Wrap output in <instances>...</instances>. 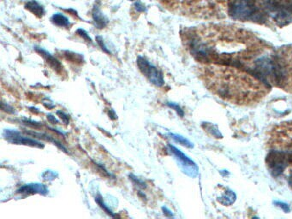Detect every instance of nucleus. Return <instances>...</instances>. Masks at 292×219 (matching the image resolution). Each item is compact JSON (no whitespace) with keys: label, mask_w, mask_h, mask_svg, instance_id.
Wrapping results in <instances>:
<instances>
[{"label":"nucleus","mask_w":292,"mask_h":219,"mask_svg":"<svg viewBox=\"0 0 292 219\" xmlns=\"http://www.w3.org/2000/svg\"><path fill=\"white\" fill-rule=\"evenodd\" d=\"M35 50L38 52L39 54L45 58L46 63H47V64H48L54 70H56L57 72L61 71V70H62V65L60 64V62H59L57 58H54L51 53H49L48 51H45L44 49L40 47H35Z\"/></svg>","instance_id":"6e6552de"},{"label":"nucleus","mask_w":292,"mask_h":219,"mask_svg":"<svg viewBox=\"0 0 292 219\" xmlns=\"http://www.w3.org/2000/svg\"><path fill=\"white\" fill-rule=\"evenodd\" d=\"M47 119L52 124H59V120L57 119L55 116H52V115H47Z\"/></svg>","instance_id":"393cba45"},{"label":"nucleus","mask_w":292,"mask_h":219,"mask_svg":"<svg viewBox=\"0 0 292 219\" xmlns=\"http://www.w3.org/2000/svg\"><path fill=\"white\" fill-rule=\"evenodd\" d=\"M137 65L141 74L144 75L145 77H147L152 84L158 88L164 86L165 79L161 70H159L157 67H155V65H152L147 58L141 56L138 57Z\"/></svg>","instance_id":"f03ea898"},{"label":"nucleus","mask_w":292,"mask_h":219,"mask_svg":"<svg viewBox=\"0 0 292 219\" xmlns=\"http://www.w3.org/2000/svg\"><path fill=\"white\" fill-rule=\"evenodd\" d=\"M279 82L284 90L292 93V60L286 63L285 65H280L278 68Z\"/></svg>","instance_id":"423d86ee"},{"label":"nucleus","mask_w":292,"mask_h":219,"mask_svg":"<svg viewBox=\"0 0 292 219\" xmlns=\"http://www.w3.org/2000/svg\"><path fill=\"white\" fill-rule=\"evenodd\" d=\"M166 106H168V107H170V108H172V110H174L176 112L179 114V116H184V112H183V110H182V108H181V107H180L178 104H176V103L173 102H166Z\"/></svg>","instance_id":"a211bd4d"},{"label":"nucleus","mask_w":292,"mask_h":219,"mask_svg":"<svg viewBox=\"0 0 292 219\" xmlns=\"http://www.w3.org/2000/svg\"><path fill=\"white\" fill-rule=\"evenodd\" d=\"M51 20H52V23L58 27H68L70 25L69 19L62 14H54Z\"/></svg>","instance_id":"9b49d317"},{"label":"nucleus","mask_w":292,"mask_h":219,"mask_svg":"<svg viewBox=\"0 0 292 219\" xmlns=\"http://www.w3.org/2000/svg\"><path fill=\"white\" fill-rule=\"evenodd\" d=\"M27 133L28 134H31L33 136L37 137V138H40V139H42V140H46V141H49V142H51V143H53L54 145H56L57 147H59V149H61V150L64 151L65 153H68L69 152L67 150V148L66 147H64V145L63 144L60 143L59 140H56L54 137H52L51 135H48L47 133H36V132H27Z\"/></svg>","instance_id":"9d476101"},{"label":"nucleus","mask_w":292,"mask_h":219,"mask_svg":"<svg viewBox=\"0 0 292 219\" xmlns=\"http://www.w3.org/2000/svg\"><path fill=\"white\" fill-rule=\"evenodd\" d=\"M96 41L98 44L100 45V47L101 48V50L106 52L107 54H111V51L107 48V44H105V41H104L103 38L101 36H97Z\"/></svg>","instance_id":"aec40b11"},{"label":"nucleus","mask_w":292,"mask_h":219,"mask_svg":"<svg viewBox=\"0 0 292 219\" xmlns=\"http://www.w3.org/2000/svg\"><path fill=\"white\" fill-rule=\"evenodd\" d=\"M288 183L290 187L292 188V168H291V170L289 171Z\"/></svg>","instance_id":"bb28decb"},{"label":"nucleus","mask_w":292,"mask_h":219,"mask_svg":"<svg viewBox=\"0 0 292 219\" xmlns=\"http://www.w3.org/2000/svg\"><path fill=\"white\" fill-rule=\"evenodd\" d=\"M49 189L45 185L42 183H29V184L23 185L17 190V194L21 195H48Z\"/></svg>","instance_id":"0eeeda50"},{"label":"nucleus","mask_w":292,"mask_h":219,"mask_svg":"<svg viewBox=\"0 0 292 219\" xmlns=\"http://www.w3.org/2000/svg\"><path fill=\"white\" fill-rule=\"evenodd\" d=\"M162 212H163V213H164L165 216H167V217H170V218L173 217V213H172V212H171V211H170L167 207H165V206H163V207H162Z\"/></svg>","instance_id":"a878e982"},{"label":"nucleus","mask_w":292,"mask_h":219,"mask_svg":"<svg viewBox=\"0 0 292 219\" xmlns=\"http://www.w3.org/2000/svg\"><path fill=\"white\" fill-rule=\"evenodd\" d=\"M3 137L4 140H7L8 142L16 144V145H25V146L37 147V148H43L45 147L44 144L41 141L24 136L17 130H4L3 132Z\"/></svg>","instance_id":"39448f33"},{"label":"nucleus","mask_w":292,"mask_h":219,"mask_svg":"<svg viewBox=\"0 0 292 219\" xmlns=\"http://www.w3.org/2000/svg\"><path fill=\"white\" fill-rule=\"evenodd\" d=\"M95 202L99 205L100 208L102 209L104 212L107 213V215H109L110 217H112V218L117 217V215H116V214H115V213H114V212H112L107 205H106V203H105L103 200V197H102V195H100V193H99V194L96 195V197H95Z\"/></svg>","instance_id":"ddd939ff"},{"label":"nucleus","mask_w":292,"mask_h":219,"mask_svg":"<svg viewBox=\"0 0 292 219\" xmlns=\"http://www.w3.org/2000/svg\"><path fill=\"white\" fill-rule=\"evenodd\" d=\"M202 78L214 95L235 105L256 104L269 92L268 85L257 77L232 67L210 65L203 69Z\"/></svg>","instance_id":"f257e3e1"},{"label":"nucleus","mask_w":292,"mask_h":219,"mask_svg":"<svg viewBox=\"0 0 292 219\" xmlns=\"http://www.w3.org/2000/svg\"><path fill=\"white\" fill-rule=\"evenodd\" d=\"M76 33H77V34H79L81 37H83L85 41H88V42H90V43L92 42V39L90 37V35L88 34V33L84 29L79 28V29H77Z\"/></svg>","instance_id":"4be33fe9"},{"label":"nucleus","mask_w":292,"mask_h":219,"mask_svg":"<svg viewBox=\"0 0 292 219\" xmlns=\"http://www.w3.org/2000/svg\"><path fill=\"white\" fill-rule=\"evenodd\" d=\"M168 135L170 136V138H172V140H174L175 142L180 144V145H182L183 147H189V148L193 147V144L191 143L188 139H186L185 137L172 133H168Z\"/></svg>","instance_id":"2eb2a0df"},{"label":"nucleus","mask_w":292,"mask_h":219,"mask_svg":"<svg viewBox=\"0 0 292 219\" xmlns=\"http://www.w3.org/2000/svg\"><path fill=\"white\" fill-rule=\"evenodd\" d=\"M1 110L4 112L7 113V114H11V115L16 114V110H15L14 108L11 105H9L8 103H1Z\"/></svg>","instance_id":"6ab92c4d"},{"label":"nucleus","mask_w":292,"mask_h":219,"mask_svg":"<svg viewBox=\"0 0 292 219\" xmlns=\"http://www.w3.org/2000/svg\"><path fill=\"white\" fill-rule=\"evenodd\" d=\"M57 176H58V173H56L55 171H45L42 174V177L45 181H52L56 179Z\"/></svg>","instance_id":"f3484780"},{"label":"nucleus","mask_w":292,"mask_h":219,"mask_svg":"<svg viewBox=\"0 0 292 219\" xmlns=\"http://www.w3.org/2000/svg\"><path fill=\"white\" fill-rule=\"evenodd\" d=\"M22 123H24L25 125H27V126L33 127V128H35V129L42 126V123H37V122H35V121H32V120L29 119H23L22 120Z\"/></svg>","instance_id":"5701e85b"},{"label":"nucleus","mask_w":292,"mask_h":219,"mask_svg":"<svg viewBox=\"0 0 292 219\" xmlns=\"http://www.w3.org/2000/svg\"><path fill=\"white\" fill-rule=\"evenodd\" d=\"M218 200L222 204V205H230L233 204L236 200V195L232 191H227L222 197L218 198Z\"/></svg>","instance_id":"4468645a"},{"label":"nucleus","mask_w":292,"mask_h":219,"mask_svg":"<svg viewBox=\"0 0 292 219\" xmlns=\"http://www.w3.org/2000/svg\"><path fill=\"white\" fill-rule=\"evenodd\" d=\"M26 9L31 11L32 13L35 14L37 17H41L44 14V9L43 7L39 4L36 1H30L26 4Z\"/></svg>","instance_id":"f8f14e48"},{"label":"nucleus","mask_w":292,"mask_h":219,"mask_svg":"<svg viewBox=\"0 0 292 219\" xmlns=\"http://www.w3.org/2000/svg\"><path fill=\"white\" fill-rule=\"evenodd\" d=\"M129 177H130V180L133 182V184L136 186L138 188H141V189L147 188V183L143 180L137 177L136 175H135L134 174L129 175Z\"/></svg>","instance_id":"dca6fc26"},{"label":"nucleus","mask_w":292,"mask_h":219,"mask_svg":"<svg viewBox=\"0 0 292 219\" xmlns=\"http://www.w3.org/2000/svg\"><path fill=\"white\" fill-rule=\"evenodd\" d=\"M167 148H168L169 152L175 157L184 173L191 177L196 176L198 169H197L196 164L189 157H187L182 151L179 150V148L172 146L171 144L167 145Z\"/></svg>","instance_id":"7ed1b4c3"},{"label":"nucleus","mask_w":292,"mask_h":219,"mask_svg":"<svg viewBox=\"0 0 292 219\" xmlns=\"http://www.w3.org/2000/svg\"><path fill=\"white\" fill-rule=\"evenodd\" d=\"M56 114L60 117V119L62 120L63 123H65L66 125H68L69 123V116L67 115L66 113L64 112L62 110H58Z\"/></svg>","instance_id":"412c9836"},{"label":"nucleus","mask_w":292,"mask_h":219,"mask_svg":"<svg viewBox=\"0 0 292 219\" xmlns=\"http://www.w3.org/2000/svg\"><path fill=\"white\" fill-rule=\"evenodd\" d=\"M278 206H280L282 207V209L285 211V212H289V207L288 205H285V204H283V203H278Z\"/></svg>","instance_id":"cd10ccee"},{"label":"nucleus","mask_w":292,"mask_h":219,"mask_svg":"<svg viewBox=\"0 0 292 219\" xmlns=\"http://www.w3.org/2000/svg\"><path fill=\"white\" fill-rule=\"evenodd\" d=\"M135 8L139 12H144L145 10H146L144 5L142 3H140V2L135 3Z\"/></svg>","instance_id":"b1692460"},{"label":"nucleus","mask_w":292,"mask_h":219,"mask_svg":"<svg viewBox=\"0 0 292 219\" xmlns=\"http://www.w3.org/2000/svg\"><path fill=\"white\" fill-rule=\"evenodd\" d=\"M255 8L248 0H235L230 8L231 17L238 20H247L254 14Z\"/></svg>","instance_id":"20e7f679"},{"label":"nucleus","mask_w":292,"mask_h":219,"mask_svg":"<svg viewBox=\"0 0 292 219\" xmlns=\"http://www.w3.org/2000/svg\"><path fill=\"white\" fill-rule=\"evenodd\" d=\"M93 19L94 21V23L98 28L102 29L104 27L107 26L108 23V20L107 17L104 16L100 8L98 6H95L93 8Z\"/></svg>","instance_id":"1a4fd4ad"}]
</instances>
